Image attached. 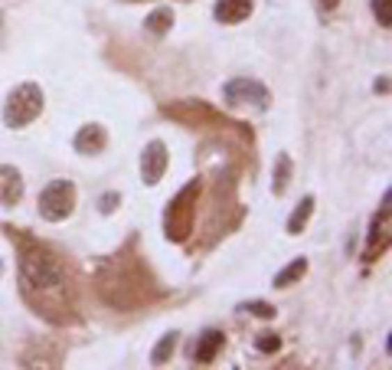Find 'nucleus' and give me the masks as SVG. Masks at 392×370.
<instances>
[{"label":"nucleus","mask_w":392,"mask_h":370,"mask_svg":"<svg viewBox=\"0 0 392 370\" xmlns=\"http://www.w3.org/2000/svg\"><path fill=\"white\" fill-rule=\"evenodd\" d=\"M304 272H308V259L301 256V259H295L291 265H285V269L275 275V285L278 288H288V285H295L297 279H304Z\"/></svg>","instance_id":"obj_12"},{"label":"nucleus","mask_w":392,"mask_h":370,"mask_svg":"<svg viewBox=\"0 0 392 370\" xmlns=\"http://www.w3.org/2000/svg\"><path fill=\"white\" fill-rule=\"evenodd\" d=\"M242 311H252L255 318H275V305H268V302H245Z\"/></svg>","instance_id":"obj_18"},{"label":"nucleus","mask_w":392,"mask_h":370,"mask_svg":"<svg viewBox=\"0 0 392 370\" xmlns=\"http://www.w3.org/2000/svg\"><path fill=\"white\" fill-rule=\"evenodd\" d=\"M223 95L229 105H255V109H265L268 105V88L262 82H255V79H233V82H226Z\"/></svg>","instance_id":"obj_4"},{"label":"nucleus","mask_w":392,"mask_h":370,"mask_svg":"<svg viewBox=\"0 0 392 370\" xmlns=\"http://www.w3.org/2000/svg\"><path fill=\"white\" fill-rule=\"evenodd\" d=\"M219 348H223V331L210 327V331H203L200 341H196V348H193V360H196V364H212L216 354H219Z\"/></svg>","instance_id":"obj_10"},{"label":"nucleus","mask_w":392,"mask_h":370,"mask_svg":"<svg viewBox=\"0 0 392 370\" xmlns=\"http://www.w3.org/2000/svg\"><path fill=\"white\" fill-rule=\"evenodd\" d=\"M118 207V194H105L102 196V213H111Z\"/></svg>","instance_id":"obj_19"},{"label":"nucleus","mask_w":392,"mask_h":370,"mask_svg":"<svg viewBox=\"0 0 392 370\" xmlns=\"http://www.w3.org/2000/svg\"><path fill=\"white\" fill-rule=\"evenodd\" d=\"M255 0H216V20L219 23H242L252 13Z\"/></svg>","instance_id":"obj_9"},{"label":"nucleus","mask_w":392,"mask_h":370,"mask_svg":"<svg viewBox=\"0 0 392 370\" xmlns=\"http://www.w3.org/2000/svg\"><path fill=\"white\" fill-rule=\"evenodd\" d=\"M288 177H291V157H288V154H278V161H275V180H272V190H275V196H281L288 190Z\"/></svg>","instance_id":"obj_14"},{"label":"nucleus","mask_w":392,"mask_h":370,"mask_svg":"<svg viewBox=\"0 0 392 370\" xmlns=\"http://www.w3.org/2000/svg\"><path fill=\"white\" fill-rule=\"evenodd\" d=\"M23 275L26 282L36 285V288H59L65 282L63 265L56 262V256L49 252H26L23 256Z\"/></svg>","instance_id":"obj_3"},{"label":"nucleus","mask_w":392,"mask_h":370,"mask_svg":"<svg viewBox=\"0 0 392 370\" xmlns=\"http://www.w3.org/2000/svg\"><path fill=\"white\" fill-rule=\"evenodd\" d=\"M23 196V177L17 167H0V203L13 207Z\"/></svg>","instance_id":"obj_8"},{"label":"nucleus","mask_w":392,"mask_h":370,"mask_svg":"<svg viewBox=\"0 0 392 370\" xmlns=\"http://www.w3.org/2000/svg\"><path fill=\"white\" fill-rule=\"evenodd\" d=\"M317 3L324 7V10H337V3H340V0H317Z\"/></svg>","instance_id":"obj_20"},{"label":"nucleus","mask_w":392,"mask_h":370,"mask_svg":"<svg viewBox=\"0 0 392 370\" xmlns=\"http://www.w3.org/2000/svg\"><path fill=\"white\" fill-rule=\"evenodd\" d=\"M373 10H376L379 26H386V30H389V26H392V0H373Z\"/></svg>","instance_id":"obj_17"},{"label":"nucleus","mask_w":392,"mask_h":370,"mask_svg":"<svg viewBox=\"0 0 392 370\" xmlns=\"http://www.w3.org/2000/svg\"><path fill=\"white\" fill-rule=\"evenodd\" d=\"M144 26H148L154 36H164V33L173 26V10H170V7H157V10H154L148 20H144Z\"/></svg>","instance_id":"obj_13"},{"label":"nucleus","mask_w":392,"mask_h":370,"mask_svg":"<svg viewBox=\"0 0 392 370\" xmlns=\"http://www.w3.org/2000/svg\"><path fill=\"white\" fill-rule=\"evenodd\" d=\"M311 213H314V196H304V200H301V203L295 207V213L288 217V233H291V236H297L301 229L308 226Z\"/></svg>","instance_id":"obj_11"},{"label":"nucleus","mask_w":392,"mask_h":370,"mask_svg":"<svg viewBox=\"0 0 392 370\" xmlns=\"http://www.w3.org/2000/svg\"><path fill=\"white\" fill-rule=\"evenodd\" d=\"M75 207V187L72 180H49L40 194V217L49 223H63Z\"/></svg>","instance_id":"obj_2"},{"label":"nucleus","mask_w":392,"mask_h":370,"mask_svg":"<svg viewBox=\"0 0 392 370\" xmlns=\"http://www.w3.org/2000/svg\"><path fill=\"white\" fill-rule=\"evenodd\" d=\"M42 111V88L36 82H23L10 92L7 98V109H3V121H7V128H23V125H30L36 115Z\"/></svg>","instance_id":"obj_1"},{"label":"nucleus","mask_w":392,"mask_h":370,"mask_svg":"<svg viewBox=\"0 0 392 370\" xmlns=\"http://www.w3.org/2000/svg\"><path fill=\"white\" fill-rule=\"evenodd\" d=\"M255 348L262 350V354H275V350L281 348V338H278V334H272V331H262V334L255 338Z\"/></svg>","instance_id":"obj_16"},{"label":"nucleus","mask_w":392,"mask_h":370,"mask_svg":"<svg viewBox=\"0 0 392 370\" xmlns=\"http://www.w3.org/2000/svg\"><path fill=\"white\" fill-rule=\"evenodd\" d=\"M193 190H200V184H190L177 200H173V207L167 210V236L177 242L190 233V207H187V196H190Z\"/></svg>","instance_id":"obj_5"},{"label":"nucleus","mask_w":392,"mask_h":370,"mask_svg":"<svg viewBox=\"0 0 392 370\" xmlns=\"http://www.w3.org/2000/svg\"><path fill=\"white\" fill-rule=\"evenodd\" d=\"M173 350H177V331H170V334H164V338H160V344L154 348V354H150V364H154V367L167 364Z\"/></svg>","instance_id":"obj_15"},{"label":"nucleus","mask_w":392,"mask_h":370,"mask_svg":"<svg viewBox=\"0 0 392 370\" xmlns=\"http://www.w3.org/2000/svg\"><path fill=\"white\" fill-rule=\"evenodd\" d=\"M108 144V134L102 125H85V128H79V134H75V151L79 154H102Z\"/></svg>","instance_id":"obj_7"},{"label":"nucleus","mask_w":392,"mask_h":370,"mask_svg":"<svg viewBox=\"0 0 392 370\" xmlns=\"http://www.w3.org/2000/svg\"><path fill=\"white\" fill-rule=\"evenodd\" d=\"M167 171V148L164 141H150L141 154V177H144V184H160V177Z\"/></svg>","instance_id":"obj_6"}]
</instances>
